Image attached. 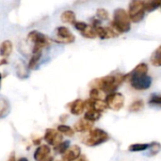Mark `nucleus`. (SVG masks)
Instances as JSON below:
<instances>
[{"mask_svg": "<svg viewBox=\"0 0 161 161\" xmlns=\"http://www.w3.org/2000/svg\"><path fill=\"white\" fill-rule=\"evenodd\" d=\"M126 77L131 87L137 91H146L152 85V77L148 75V65L144 62L138 64Z\"/></svg>", "mask_w": 161, "mask_h": 161, "instance_id": "f257e3e1", "label": "nucleus"}, {"mask_svg": "<svg viewBox=\"0 0 161 161\" xmlns=\"http://www.w3.org/2000/svg\"><path fill=\"white\" fill-rule=\"evenodd\" d=\"M126 75H107L102 78L96 79L94 81L93 88L100 89L105 93H111L116 92L119 86L125 80Z\"/></svg>", "mask_w": 161, "mask_h": 161, "instance_id": "f03ea898", "label": "nucleus"}, {"mask_svg": "<svg viewBox=\"0 0 161 161\" xmlns=\"http://www.w3.org/2000/svg\"><path fill=\"white\" fill-rule=\"evenodd\" d=\"M119 34L127 33L131 29V20L125 8H119L114 10L113 21L110 25Z\"/></svg>", "mask_w": 161, "mask_h": 161, "instance_id": "7ed1b4c3", "label": "nucleus"}, {"mask_svg": "<svg viewBox=\"0 0 161 161\" xmlns=\"http://www.w3.org/2000/svg\"><path fill=\"white\" fill-rule=\"evenodd\" d=\"M145 6L143 0H130L127 13L131 20V23H141L145 17Z\"/></svg>", "mask_w": 161, "mask_h": 161, "instance_id": "20e7f679", "label": "nucleus"}, {"mask_svg": "<svg viewBox=\"0 0 161 161\" xmlns=\"http://www.w3.org/2000/svg\"><path fill=\"white\" fill-rule=\"evenodd\" d=\"M108 140H109V136L106 131L99 128H95L89 131V135L84 139L83 142L88 146L93 147V146L100 145L108 142Z\"/></svg>", "mask_w": 161, "mask_h": 161, "instance_id": "39448f33", "label": "nucleus"}, {"mask_svg": "<svg viewBox=\"0 0 161 161\" xmlns=\"http://www.w3.org/2000/svg\"><path fill=\"white\" fill-rule=\"evenodd\" d=\"M28 41L32 42L34 43V47L32 50V53H38V52H42V49L48 45H50V39L45 36L44 34L38 32L36 30L31 31L28 36H27Z\"/></svg>", "mask_w": 161, "mask_h": 161, "instance_id": "423d86ee", "label": "nucleus"}, {"mask_svg": "<svg viewBox=\"0 0 161 161\" xmlns=\"http://www.w3.org/2000/svg\"><path fill=\"white\" fill-rule=\"evenodd\" d=\"M105 101L108 108L112 110H120L125 105V96L120 92H114L108 93Z\"/></svg>", "mask_w": 161, "mask_h": 161, "instance_id": "0eeeda50", "label": "nucleus"}, {"mask_svg": "<svg viewBox=\"0 0 161 161\" xmlns=\"http://www.w3.org/2000/svg\"><path fill=\"white\" fill-rule=\"evenodd\" d=\"M63 140L62 135L54 128H47L44 133V141L49 144L53 146L58 145Z\"/></svg>", "mask_w": 161, "mask_h": 161, "instance_id": "6e6552de", "label": "nucleus"}, {"mask_svg": "<svg viewBox=\"0 0 161 161\" xmlns=\"http://www.w3.org/2000/svg\"><path fill=\"white\" fill-rule=\"evenodd\" d=\"M95 32L97 37H99L101 40H106V39H112L115 38L119 35V33L111 26H102L101 25L94 27Z\"/></svg>", "mask_w": 161, "mask_h": 161, "instance_id": "1a4fd4ad", "label": "nucleus"}, {"mask_svg": "<svg viewBox=\"0 0 161 161\" xmlns=\"http://www.w3.org/2000/svg\"><path fill=\"white\" fill-rule=\"evenodd\" d=\"M57 36L58 39L56 41L61 43H72L75 40V36L65 26H59L57 28Z\"/></svg>", "mask_w": 161, "mask_h": 161, "instance_id": "9d476101", "label": "nucleus"}, {"mask_svg": "<svg viewBox=\"0 0 161 161\" xmlns=\"http://www.w3.org/2000/svg\"><path fill=\"white\" fill-rule=\"evenodd\" d=\"M85 106H86V108L88 109H94L99 112H103L108 108L106 101H103L102 99L90 98L87 101H85Z\"/></svg>", "mask_w": 161, "mask_h": 161, "instance_id": "9b49d317", "label": "nucleus"}, {"mask_svg": "<svg viewBox=\"0 0 161 161\" xmlns=\"http://www.w3.org/2000/svg\"><path fill=\"white\" fill-rule=\"evenodd\" d=\"M81 155V149L78 145H73L67 149V151L63 154L64 161L76 160Z\"/></svg>", "mask_w": 161, "mask_h": 161, "instance_id": "f8f14e48", "label": "nucleus"}, {"mask_svg": "<svg viewBox=\"0 0 161 161\" xmlns=\"http://www.w3.org/2000/svg\"><path fill=\"white\" fill-rule=\"evenodd\" d=\"M75 131L79 132V133H84V132H89L92 128V122H90L88 120L80 119L74 125Z\"/></svg>", "mask_w": 161, "mask_h": 161, "instance_id": "ddd939ff", "label": "nucleus"}, {"mask_svg": "<svg viewBox=\"0 0 161 161\" xmlns=\"http://www.w3.org/2000/svg\"><path fill=\"white\" fill-rule=\"evenodd\" d=\"M70 111L73 115H80L83 113V111L86 108L85 106V101L81 100V99H76L74 102H72L70 105Z\"/></svg>", "mask_w": 161, "mask_h": 161, "instance_id": "4468645a", "label": "nucleus"}, {"mask_svg": "<svg viewBox=\"0 0 161 161\" xmlns=\"http://www.w3.org/2000/svg\"><path fill=\"white\" fill-rule=\"evenodd\" d=\"M51 149L48 145H41L34 152V159L36 161L43 160L49 156Z\"/></svg>", "mask_w": 161, "mask_h": 161, "instance_id": "2eb2a0df", "label": "nucleus"}, {"mask_svg": "<svg viewBox=\"0 0 161 161\" xmlns=\"http://www.w3.org/2000/svg\"><path fill=\"white\" fill-rule=\"evenodd\" d=\"M12 42L8 40L4 41L0 44V56L1 57H8L12 53Z\"/></svg>", "mask_w": 161, "mask_h": 161, "instance_id": "dca6fc26", "label": "nucleus"}, {"mask_svg": "<svg viewBox=\"0 0 161 161\" xmlns=\"http://www.w3.org/2000/svg\"><path fill=\"white\" fill-rule=\"evenodd\" d=\"M150 62L155 67H161V44L153 52L150 58Z\"/></svg>", "mask_w": 161, "mask_h": 161, "instance_id": "f3484780", "label": "nucleus"}, {"mask_svg": "<svg viewBox=\"0 0 161 161\" xmlns=\"http://www.w3.org/2000/svg\"><path fill=\"white\" fill-rule=\"evenodd\" d=\"M147 12H152L161 7V0H143Z\"/></svg>", "mask_w": 161, "mask_h": 161, "instance_id": "a211bd4d", "label": "nucleus"}, {"mask_svg": "<svg viewBox=\"0 0 161 161\" xmlns=\"http://www.w3.org/2000/svg\"><path fill=\"white\" fill-rule=\"evenodd\" d=\"M102 116V112H99L97 110H94V109H88L84 115V118L90 122H96L98 121Z\"/></svg>", "mask_w": 161, "mask_h": 161, "instance_id": "6ab92c4d", "label": "nucleus"}, {"mask_svg": "<svg viewBox=\"0 0 161 161\" xmlns=\"http://www.w3.org/2000/svg\"><path fill=\"white\" fill-rule=\"evenodd\" d=\"M61 21L65 24H74L75 22V13L73 10H65L61 14Z\"/></svg>", "mask_w": 161, "mask_h": 161, "instance_id": "aec40b11", "label": "nucleus"}, {"mask_svg": "<svg viewBox=\"0 0 161 161\" xmlns=\"http://www.w3.org/2000/svg\"><path fill=\"white\" fill-rule=\"evenodd\" d=\"M41 57H42V52L32 53V57L30 58V60L28 63V69L29 70H34L37 67V65L41 59Z\"/></svg>", "mask_w": 161, "mask_h": 161, "instance_id": "412c9836", "label": "nucleus"}, {"mask_svg": "<svg viewBox=\"0 0 161 161\" xmlns=\"http://www.w3.org/2000/svg\"><path fill=\"white\" fill-rule=\"evenodd\" d=\"M9 112V104L6 99H0V119L5 118Z\"/></svg>", "mask_w": 161, "mask_h": 161, "instance_id": "4be33fe9", "label": "nucleus"}, {"mask_svg": "<svg viewBox=\"0 0 161 161\" xmlns=\"http://www.w3.org/2000/svg\"><path fill=\"white\" fill-rule=\"evenodd\" d=\"M58 131L60 134H62L64 136H67V137H73L75 135V130L72 127H70L68 125H59L58 126Z\"/></svg>", "mask_w": 161, "mask_h": 161, "instance_id": "5701e85b", "label": "nucleus"}, {"mask_svg": "<svg viewBox=\"0 0 161 161\" xmlns=\"http://www.w3.org/2000/svg\"><path fill=\"white\" fill-rule=\"evenodd\" d=\"M81 34L87 39H95L97 37L94 27L92 25H87V27L81 32Z\"/></svg>", "mask_w": 161, "mask_h": 161, "instance_id": "b1692460", "label": "nucleus"}, {"mask_svg": "<svg viewBox=\"0 0 161 161\" xmlns=\"http://www.w3.org/2000/svg\"><path fill=\"white\" fill-rule=\"evenodd\" d=\"M153 144H148V143H136L133 145L129 146V151L131 152H142L149 149Z\"/></svg>", "mask_w": 161, "mask_h": 161, "instance_id": "393cba45", "label": "nucleus"}, {"mask_svg": "<svg viewBox=\"0 0 161 161\" xmlns=\"http://www.w3.org/2000/svg\"><path fill=\"white\" fill-rule=\"evenodd\" d=\"M143 107H144L143 101L142 100H137L129 106V110L133 111V112H137V111L142 110L143 108Z\"/></svg>", "mask_w": 161, "mask_h": 161, "instance_id": "a878e982", "label": "nucleus"}, {"mask_svg": "<svg viewBox=\"0 0 161 161\" xmlns=\"http://www.w3.org/2000/svg\"><path fill=\"white\" fill-rule=\"evenodd\" d=\"M69 146H70V142H68V141L63 142V141H62L58 145L55 146V149H56V151H57L58 154L63 155V154L67 151V149L69 148Z\"/></svg>", "mask_w": 161, "mask_h": 161, "instance_id": "bb28decb", "label": "nucleus"}, {"mask_svg": "<svg viewBox=\"0 0 161 161\" xmlns=\"http://www.w3.org/2000/svg\"><path fill=\"white\" fill-rule=\"evenodd\" d=\"M96 16H97V18L100 21H105V20H108V19L109 14H108V11L106 8H98L96 10Z\"/></svg>", "mask_w": 161, "mask_h": 161, "instance_id": "cd10ccee", "label": "nucleus"}, {"mask_svg": "<svg viewBox=\"0 0 161 161\" xmlns=\"http://www.w3.org/2000/svg\"><path fill=\"white\" fill-rule=\"evenodd\" d=\"M90 97L92 99H102L103 92L98 88H92L90 92Z\"/></svg>", "mask_w": 161, "mask_h": 161, "instance_id": "c85d7f7f", "label": "nucleus"}, {"mask_svg": "<svg viewBox=\"0 0 161 161\" xmlns=\"http://www.w3.org/2000/svg\"><path fill=\"white\" fill-rule=\"evenodd\" d=\"M74 25H75V27L78 30V31H80V32H82L86 27H87V25H88V24H86L85 22H75L74 23Z\"/></svg>", "mask_w": 161, "mask_h": 161, "instance_id": "c756f323", "label": "nucleus"}, {"mask_svg": "<svg viewBox=\"0 0 161 161\" xmlns=\"http://www.w3.org/2000/svg\"><path fill=\"white\" fill-rule=\"evenodd\" d=\"M149 103L151 105H159V106H161V95H153L150 98Z\"/></svg>", "mask_w": 161, "mask_h": 161, "instance_id": "7c9ffc66", "label": "nucleus"}, {"mask_svg": "<svg viewBox=\"0 0 161 161\" xmlns=\"http://www.w3.org/2000/svg\"><path fill=\"white\" fill-rule=\"evenodd\" d=\"M8 161H16V158H15V153L12 152L9 156V158H8Z\"/></svg>", "mask_w": 161, "mask_h": 161, "instance_id": "2f4dec72", "label": "nucleus"}, {"mask_svg": "<svg viewBox=\"0 0 161 161\" xmlns=\"http://www.w3.org/2000/svg\"><path fill=\"white\" fill-rule=\"evenodd\" d=\"M75 161H89V160H88V158H87L85 156H81V155H80V157H79L76 160H75Z\"/></svg>", "mask_w": 161, "mask_h": 161, "instance_id": "473e14b6", "label": "nucleus"}, {"mask_svg": "<svg viewBox=\"0 0 161 161\" xmlns=\"http://www.w3.org/2000/svg\"><path fill=\"white\" fill-rule=\"evenodd\" d=\"M53 160H54L53 157H50V156H48L47 158H45L43 160H42V161H53Z\"/></svg>", "mask_w": 161, "mask_h": 161, "instance_id": "72a5a7b5", "label": "nucleus"}, {"mask_svg": "<svg viewBox=\"0 0 161 161\" xmlns=\"http://www.w3.org/2000/svg\"><path fill=\"white\" fill-rule=\"evenodd\" d=\"M18 161H28V159H27V158H20Z\"/></svg>", "mask_w": 161, "mask_h": 161, "instance_id": "f704fd0d", "label": "nucleus"}, {"mask_svg": "<svg viewBox=\"0 0 161 161\" xmlns=\"http://www.w3.org/2000/svg\"><path fill=\"white\" fill-rule=\"evenodd\" d=\"M7 61H6V59H2V61H0V65H2V64H5Z\"/></svg>", "mask_w": 161, "mask_h": 161, "instance_id": "c9c22d12", "label": "nucleus"}, {"mask_svg": "<svg viewBox=\"0 0 161 161\" xmlns=\"http://www.w3.org/2000/svg\"><path fill=\"white\" fill-rule=\"evenodd\" d=\"M1 79H2V75H1V73H0V86H1Z\"/></svg>", "mask_w": 161, "mask_h": 161, "instance_id": "e433bc0d", "label": "nucleus"}, {"mask_svg": "<svg viewBox=\"0 0 161 161\" xmlns=\"http://www.w3.org/2000/svg\"><path fill=\"white\" fill-rule=\"evenodd\" d=\"M160 8H161V7H160Z\"/></svg>", "mask_w": 161, "mask_h": 161, "instance_id": "4c0bfd02", "label": "nucleus"}]
</instances>
